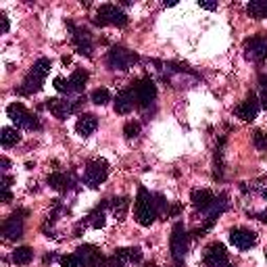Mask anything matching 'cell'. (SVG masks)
I'll return each instance as SVG.
<instances>
[{"label":"cell","mask_w":267,"mask_h":267,"mask_svg":"<svg viewBox=\"0 0 267 267\" xmlns=\"http://www.w3.org/2000/svg\"><path fill=\"white\" fill-rule=\"evenodd\" d=\"M134 213H136V221L144 228L152 226L159 211H157V205H154V194H150L144 186H140L138 188V196H136V209H134Z\"/></svg>","instance_id":"cell-1"},{"label":"cell","mask_w":267,"mask_h":267,"mask_svg":"<svg viewBox=\"0 0 267 267\" xmlns=\"http://www.w3.org/2000/svg\"><path fill=\"white\" fill-rule=\"evenodd\" d=\"M7 115L11 117V121L17 127H25V129H42V123L38 119V115L30 113L21 102H11L7 106Z\"/></svg>","instance_id":"cell-2"},{"label":"cell","mask_w":267,"mask_h":267,"mask_svg":"<svg viewBox=\"0 0 267 267\" xmlns=\"http://www.w3.org/2000/svg\"><path fill=\"white\" fill-rule=\"evenodd\" d=\"M140 59L136 52H131L127 48H121V46H113L106 55V65L109 69H117V71H127L129 67H134Z\"/></svg>","instance_id":"cell-3"},{"label":"cell","mask_w":267,"mask_h":267,"mask_svg":"<svg viewBox=\"0 0 267 267\" xmlns=\"http://www.w3.org/2000/svg\"><path fill=\"white\" fill-rule=\"evenodd\" d=\"M127 21H129L127 15L115 5H102L94 17L96 25H115V28H125Z\"/></svg>","instance_id":"cell-4"},{"label":"cell","mask_w":267,"mask_h":267,"mask_svg":"<svg viewBox=\"0 0 267 267\" xmlns=\"http://www.w3.org/2000/svg\"><path fill=\"white\" fill-rule=\"evenodd\" d=\"M188 247H190V234L182 221H177L171 230V257L175 261H184V257L188 255Z\"/></svg>","instance_id":"cell-5"},{"label":"cell","mask_w":267,"mask_h":267,"mask_svg":"<svg viewBox=\"0 0 267 267\" xmlns=\"http://www.w3.org/2000/svg\"><path fill=\"white\" fill-rule=\"evenodd\" d=\"M109 175V165H106L104 159H94L90 161L84 169V184L90 186V188H98V186L106 180Z\"/></svg>","instance_id":"cell-6"},{"label":"cell","mask_w":267,"mask_h":267,"mask_svg":"<svg viewBox=\"0 0 267 267\" xmlns=\"http://www.w3.org/2000/svg\"><path fill=\"white\" fill-rule=\"evenodd\" d=\"M131 92H134V98H136L138 106H148L157 98V84H154L152 77H142L134 84Z\"/></svg>","instance_id":"cell-7"},{"label":"cell","mask_w":267,"mask_h":267,"mask_svg":"<svg viewBox=\"0 0 267 267\" xmlns=\"http://www.w3.org/2000/svg\"><path fill=\"white\" fill-rule=\"evenodd\" d=\"M86 98H75V100H63V98H50L46 102V109L55 115L57 119H67V115L75 113L79 106H82Z\"/></svg>","instance_id":"cell-8"},{"label":"cell","mask_w":267,"mask_h":267,"mask_svg":"<svg viewBox=\"0 0 267 267\" xmlns=\"http://www.w3.org/2000/svg\"><path fill=\"white\" fill-rule=\"evenodd\" d=\"M67 28L71 30V40H73L79 55L92 57V36H90V32L84 30V28H77V25H73L71 21L67 23Z\"/></svg>","instance_id":"cell-9"},{"label":"cell","mask_w":267,"mask_h":267,"mask_svg":"<svg viewBox=\"0 0 267 267\" xmlns=\"http://www.w3.org/2000/svg\"><path fill=\"white\" fill-rule=\"evenodd\" d=\"M207 267H228V251L224 244L213 242L205 249V257H203Z\"/></svg>","instance_id":"cell-10"},{"label":"cell","mask_w":267,"mask_h":267,"mask_svg":"<svg viewBox=\"0 0 267 267\" xmlns=\"http://www.w3.org/2000/svg\"><path fill=\"white\" fill-rule=\"evenodd\" d=\"M230 242L238 249V251H249L257 244V234L247 230V228H234L230 232Z\"/></svg>","instance_id":"cell-11"},{"label":"cell","mask_w":267,"mask_h":267,"mask_svg":"<svg viewBox=\"0 0 267 267\" xmlns=\"http://www.w3.org/2000/svg\"><path fill=\"white\" fill-rule=\"evenodd\" d=\"M244 55H247V59H251L255 63H265L267 61V42L259 36L247 40L244 42Z\"/></svg>","instance_id":"cell-12"},{"label":"cell","mask_w":267,"mask_h":267,"mask_svg":"<svg viewBox=\"0 0 267 267\" xmlns=\"http://www.w3.org/2000/svg\"><path fill=\"white\" fill-rule=\"evenodd\" d=\"M259 109H261V102H259V98L251 92L249 98H247L242 104H238V106H236V117H240L242 121H253V119L257 117Z\"/></svg>","instance_id":"cell-13"},{"label":"cell","mask_w":267,"mask_h":267,"mask_svg":"<svg viewBox=\"0 0 267 267\" xmlns=\"http://www.w3.org/2000/svg\"><path fill=\"white\" fill-rule=\"evenodd\" d=\"M75 255H77L79 259H82L84 267H100V265H102V261H104V257L100 255V251H98L96 247H92V244H84V247H79Z\"/></svg>","instance_id":"cell-14"},{"label":"cell","mask_w":267,"mask_h":267,"mask_svg":"<svg viewBox=\"0 0 267 267\" xmlns=\"http://www.w3.org/2000/svg\"><path fill=\"white\" fill-rule=\"evenodd\" d=\"M42 84H44V77L40 73H36V71L30 69V73L25 75V79H23V84L17 88V92L23 94V96H32V94H36V92L42 90Z\"/></svg>","instance_id":"cell-15"},{"label":"cell","mask_w":267,"mask_h":267,"mask_svg":"<svg viewBox=\"0 0 267 267\" xmlns=\"http://www.w3.org/2000/svg\"><path fill=\"white\" fill-rule=\"evenodd\" d=\"M96 127H98V119H96V115H92V113L79 115V119H77V123H75V129H77V134H79L82 138L92 136V134L96 131Z\"/></svg>","instance_id":"cell-16"},{"label":"cell","mask_w":267,"mask_h":267,"mask_svg":"<svg viewBox=\"0 0 267 267\" xmlns=\"http://www.w3.org/2000/svg\"><path fill=\"white\" fill-rule=\"evenodd\" d=\"M134 104H136L134 92H131V88H125V90H121V92L115 96V113L127 115V113L134 109Z\"/></svg>","instance_id":"cell-17"},{"label":"cell","mask_w":267,"mask_h":267,"mask_svg":"<svg viewBox=\"0 0 267 267\" xmlns=\"http://www.w3.org/2000/svg\"><path fill=\"white\" fill-rule=\"evenodd\" d=\"M3 234L7 240H19L23 236V221L15 215H11V219H7L3 224Z\"/></svg>","instance_id":"cell-18"},{"label":"cell","mask_w":267,"mask_h":267,"mask_svg":"<svg viewBox=\"0 0 267 267\" xmlns=\"http://www.w3.org/2000/svg\"><path fill=\"white\" fill-rule=\"evenodd\" d=\"M190 201H192V205H194L196 209L203 211V209L211 207V203L215 201V194H213L211 190H205V188H196V190H192Z\"/></svg>","instance_id":"cell-19"},{"label":"cell","mask_w":267,"mask_h":267,"mask_svg":"<svg viewBox=\"0 0 267 267\" xmlns=\"http://www.w3.org/2000/svg\"><path fill=\"white\" fill-rule=\"evenodd\" d=\"M48 184H50V188H55V190H59V192H67V190L71 188L73 180H71L67 173L57 171V173H50V175H48Z\"/></svg>","instance_id":"cell-20"},{"label":"cell","mask_w":267,"mask_h":267,"mask_svg":"<svg viewBox=\"0 0 267 267\" xmlns=\"http://www.w3.org/2000/svg\"><path fill=\"white\" fill-rule=\"evenodd\" d=\"M88 71L84 69H77L73 71V75L69 77V86H71V94H79V92H84L86 84H88Z\"/></svg>","instance_id":"cell-21"},{"label":"cell","mask_w":267,"mask_h":267,"mask_svg":"<svg viewBox=\"0 0 267 267\" xmlns=\"http://www.w3.org/2000/svg\"><path fill=\"white\" fill-rule=\"evenodd\" d=\"M115 257H119L121 261H127V263H142V251L138 247H129V249H117L115 251Z\"/></svg>","instance_id":"cell-22"},{"label":"cell","mask_w":267,"mask_h":267,"mask_svg":"<svg viewBox=\"0 0 267 267\" xmlns=\"http://www.w3.org/2000/svg\"><path fill=\"white\" fill-rule=\"evenodd\" d=\"M19 140H21V134L17 127H3V131H0V142H3L5 148L15 146Z\"/></svg>","instance_id":"cell-23"},{"label":"cell","mask_w":267,"mask_h":267,"mask_svg":"<svg viewBox=\"0 0 267 267\" xmlns=\"http://www.w3.org/2000/svg\"><path fill=\"white\" fill-rule=\"evenodd\" d=\"M247 13L253 19H267V0H253L247 7Z\"/></svg>","instance_id":"cell-24"},{"label":"cell","mask_w":267,"mask_h":267,"mask_svg":"<svg viewBox=\"0 0 267 267\" xmlns=\"http://www.w3.org/2000/svg\"><path fill=\"white\" fill-rule=\"evenodd\" d=\"M32 259H34V251L30 247H17L13 253V261L17 265H28V263H32Z\"/></svg>","instance_id":"cell-25"},{"label":"cell","mask_w":267,"mask_h":267,"mask_svg":"<svg viewBox=\"0 0 267 267\" xmlns=\"http://www.w3.org/2000/svg\"><path fill=\"white\" fill-rule=\"evenodd\" d=\"M127 207H129V201L123 196V198H115L111 203V209H113V215L117 219H125V213H127Z\"/></svg>","instance_id":"cell-26"},{"label":"cell","mask_w":267,"mask_h":267,"mask_svg":"<svg viewBox=\"0 0 267 267\" xmlns=\"http://www.w3.org/2000/svg\"><path fill=\"white\" fill-rule=\"evenodd\" d=\"M90 100H92L94 104L102 106V104H106V102L111 100V94H109V90H106V88H96V90L90 94Z\"/></svg>","instance_id":"cell-27"},{"label":"cell","mask_w":267,"mask_h":267,"mask_svg":"<svg viewBox=\"0 0 267 267\" xmlns=\"http://www.w3.org/2000/svg\"><path fill=\"white\" fill-rule=\"evenodd\" d=\"M50 67H52V61H50V59H46V57H42V59H38V61L34 63L32 71H36V73H40L42 77H46V75H48V71H50Z\"/></svg>","instance_id":"cell-28"},{"label":"cell","mask_w":267,"mask_h":267,"mask_svg":"<svg viewBox=\"0 0 267 267\" xmlns=\"http://www.w3.org/2000/svg\"><path fill=\"white\" fill-rule=\"evenodd\" d=\"M253 144H255L257 150L265 152L267 150V134H263L261 129H255L253 131Z\"/></svg>","instance_id":"cell-29"},{"label":"cell","mask_w":267,"mask_h":267,"mask_svg":"<svg viewBox=\"0 0 267 267\" xmlns=\"http://www.w3.org/2000/svg\"><path fill=\"white\" fill-rule=\"evenodd\" d=\"M123 134H125V138H138L140 123H138V121H127V123L123 125Z\"/></svg>","instance_id":"cell-30"},{"label":"cell","mask_w":267,"mask_h":267,"mask_svg":"<svg viewBox=\"0 0 267 267\" xmlns=\"http://www.w3.org/2000/svg\"><path fill=\"white\" fill-rule=\"evenodd\" d=\"M61 267H84V263L77 255H65L61 257Z\"/></svg>","instance_id":"cell-31"},{"label":"cell","mask_w":267,"mask_h":267,"mask_svg":"<svg viewBox=\"0 0 267 267\" xmlns=\"http://www.w3.org/2000/svg\"><path fill=\"white\" fill-rule=\"evenodd\" d=\"M102 207H104V205H102ZM102 207H98V211H94L92 215H90L92 228H94V230H100V228L104 226V213H102Z\"/></svg>","instance_id":"cell-32"},{"label":"cell","mask_w":267,"mask_h":267,"mask_svg":"<svg viewBox=\"0 0 267 267\" xmlns=\"http://www.w3.org/2000/svg\"><path fill=\"white\" fill-rule=\"evenodd\" d=\"M55 88L63 94H71V86H69V79L65 77H55Z\"/></svg>","instance_id":"cell-33"},{"label":"cell","mask_w":267,"mask_h":267,"mask_svg":"<svg viewBox=\"0 0 267 267\" xmlns=\"http://www.w3.org/2000/svg\"><path fill=\"white\" fill-rule=\"evenodd\" d=\"M100 267H125V261H121L119 257H104V261H102V265Z\"/></svg>","instance_id":"cell-34"},{"label":"cell","mask_w":267,"mask_h":267,"mask_svg":"<svg viewBox=\"0 0 267 267\" xmlns=\"http://www.w3.org/2000/svg\"><path fill=\"white\" fill-rule=\"evenodd\" d=\"M198 7L205 9V11H215V9H217V3H203V0H198Z\"/></svg>","instance_id":"cell-35"},{"label":"cell","mask_w":267,"mask_h":267,"mask_svg":"<svg viewBox=\"0 0 267 267\" xmlns=\"http://www.w3.org/2000/svg\"><path fill=\"white\" fill-rule=\"evenodd\" d=\"M0 21H3V34H7V32H9V28H11L9 17H7L5 13H0Z\"/></svg>","instance_id":"cell-36"},{"label":"cell","mask_w":267,"mask_h":267,"mask_svg":"<svg viewBox=\"0 0 267 267\" xmlns=\"http://www.w3.org/2000/svg\"><path fill=\"white\" fill-rule=\"evenodd\" d=\"M259 102H261V106H263V109H267V90H265V88H263L261 96H259Z\"/></svg>","instance_id":"cell-37"},{"label":"cell","mask_w":267,"mask_h":267,"mask_svg":"<svg viewBox=\"0 0 267 267\" xmlns=\"http://www.w3.org/2000/svg\"><path fill=\"white\" fill-rule=\"evenodd\" d=\"M3 203H11V192H9V188H3Z\"/></svg>","instance_id":"cell-38"},{"label":"cell","mask_w":267,"mask_h":267,"mask_svg":"<svg viewBox=\"0 0 267 267\" xmlns=\"http://www.w3.org/2000/svg\"><path fill=\"white\" fill-rule=\"evenodd\" d=\"M0 165H3V171H7L9 169V159L3 157V159H0Z\"/></svg>","instance_id":"cell-39"},{"label":"cell","mask_w":267,"mask_h":267,"mask_svg":"<svg viewBox=\"0 0 267 267\" xmlns=\"http://www.w3.org/2000/svg\"><path fill=\"white\" fill-rule=\"evenodd\" d=\"M52 259H55V257H52V255H46V257H44V263H50Z\"/></svg>","instance_id":"cell-40"},{"label":"cell","mask_w":267,"mask_h":267,"mask_svg":"<svg viewBox=\"0 0 267 267\" xmlns=\"http://www.w3.org/2000/svg\"><path fill=\"white\" fill-rule=\"evenodd\" d=\"M177 267H182V265H177Z\"/></svg>","instance_id":"cell-41"},{"label":"cell","mask_w":267,"mask_h":267,"mask_svg":"<svg viewBox=\"0 0 267 267\" xmlns=\"http://www.w3.org/2000/svg\"><path fill=\"white\" fill-rule=\"evenodd\" d=\"M265 255H267V253H265Z\"/></svg>","instance_id":"cell-42"}]
</instances>
